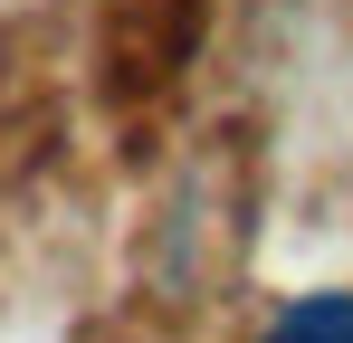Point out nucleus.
Segmentation results:
<instances>
[{"label":"nucleus","mask_w":353,"mask_h":343,"mask_svg":"<svg viewBox=\"0 0 353 343\" xmlns=\"http://www.w3.org/2000/svg\"><path fill=\"white\" fill-rule=\"evenodd\" d=\"M258 343H353V295H344V286L296 295V305H277V324H268Z\"/></svg>","instance_id":"1"}]
</instances>
